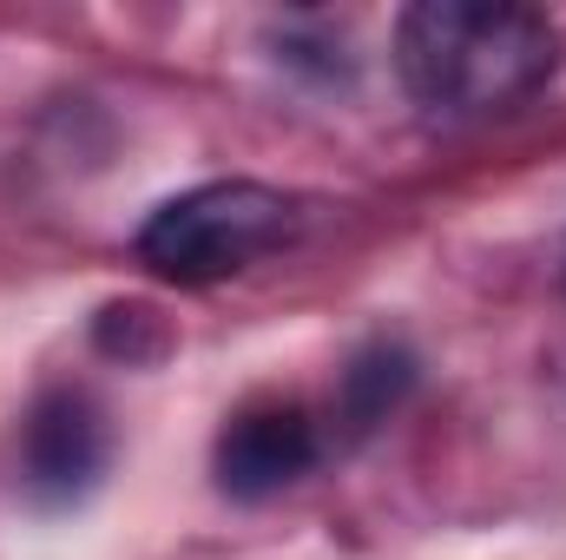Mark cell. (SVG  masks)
<instances>
[{
  "label": "cell",
  "mask_w": 566,
  "mask_h": 560,
  "mask_svg": "<svg viewBox=\"0 0 566 560\" xmlns=\"http://www.w3.org/2000/svg\"><path fill=\"white\" fill-rule=\"evenodd\" d=\"M316 462V422L290 403H264V409H244L231 416V428L218 435V488L238 495V501H264L290 481H303Z\"/></svg>",
  "instance_id": "obj_4"
},
{
  "label": "cell",
  "mask_w": 566,
  "mask_h": 560,
  "mask_svg": "<svg viewBox=\"0 0 566 560\" xmlns=\"http://www.w3.org/2000/svg\"><path fill=\"white\" fill-rule=\"evenodd\" d=\"M106 455H113V435L93 396L80 390H46L33 403V416L20 428V475L40 501H80L99 475H106Z\"/></svg>",
  "instance_id": "obj_3"
},
{
  "label": "cell",
  "mask_w": 566,
  "mask_h": 560,
  "mask_svg": "<svg viewBox=\"0 0 566 560\" xmlns=\"http://www.w3.org/2000/svg\"><path fill=\"white\" fill-rule=\"evenodd\" d=\"M560 33L514 0H416L396 20V73L409 100L441 120L514 113L547 86Z\"/></svg>",
  "instance_id": "obj_1"
},
{
  "label": "cell",
  "mask_w": 566,
  "mask_h": 560,
  "mask_svg": "<svg viewBox=\"0 0 566 560\" xmlns=\"http://www.w3.org/2000/svg\"><path fill=\"white\" fill-rule=\"evenodd\" d=\"M290 231H296V205L283 191L251 178H218L145 218L139 258L165 283H218L283 251Z\"/></svg>",
  "instance_id": "obj_2"
},
{
  "label": "cell",
  "mask_w": 566,
  "mask_h": 560,
  "mask_svg": "<svg viewBox=\"0 0 566 560\" xmlns=\"http://www.w3.org/2000/svg\"><path fill=\"white\" fill-rule=\"evenodd\" d=\"M409 383H416V370H409V356H402V350H389V343L363 350V356L343 370V422H349L356 435H363V428H376V422L402 403V390H409Z\"/></svg>",
  "instance_id": "obj_5"
}]
</instances>
